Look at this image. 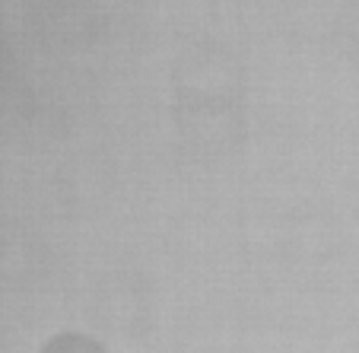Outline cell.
Wrapping results in <instances>:
<instances>
[{"instance_id":"1","label":"cell","mask_w":359,"mask_h":353,"mask_svg":"<svg viewBox=\"0 0 359 353\" xmlns=\"http://www.w3.org/2000/svg\"><path fill=\"white\" fill-rule=\"evenodd\" d=\"M41 353H105V347L99 340L86 338V334H74V331H64L57 338H51Z\"/></svg>"}]
</instances>
